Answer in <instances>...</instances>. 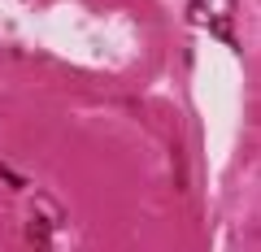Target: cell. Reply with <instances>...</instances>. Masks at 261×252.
I'll list each match as a JSON object with an SVG mask.
<instances>
[{"label": "cell", "instance_id": "cell-1", "mask_svg": "<svg viewBox=\"0 0 261 252\" xmlns=\"http://www.w3.org/2000/svg\"><path fill=\"white\" fill-rule=\"evenodd\" d=\"M0 183H5V187H13V191H22V187H27V178H22V174H13V170L5 165V161H0Z\"/></svg>", "mask_w": 261, "mask_h": 252}, {"label": "cell", "instance_id": "cell-2", "mask_svg": "<svg viewBox=\"0 0 261 252\" xmlns=\"http://www.w3.org/2000/svg\"><path fill=\"white\" fill-rule=\"evenodd\" d=\"M48 226H53V222H44V217H31V243H48Z\"/></svg>", "mask_w": 261, "mask_h": 252}]
</instances>
